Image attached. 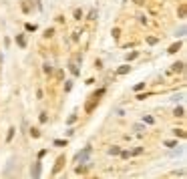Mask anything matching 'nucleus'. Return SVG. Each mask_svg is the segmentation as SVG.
<instances>
[{
  "label": "nucleus",
  "mask_w": 187,
  "mask_h": 179,
  "mask_svg": "<svg viewBox=\"0 0 187 179\" xmlns=\"http://www.w3.org/2000/svg\"><path fill=\"white\" fill-rule=\"evenodd\" d=\"M89 155H91V147H87L83 153H79V155H77V161H79V163H85V161L89 159Z\"/></svg>",
  "instance_id": "f257e3e1"
},
{
  "label": "nucleus",
  "mask_w": 187,
  "mask_h": 179,
  "mask_svg": "<svg viewBox=\"0 0 187 179\" xmlns=\"http://www.w3.org/2000/svg\"><path fill=\"white\" fill-rule=\"evenodd\" d=\"M127 71H129V66H127V65H125V66H121V68H119V73H121V74H125Z\"/></svg>",
  "instance_id": "f03ea898"
},
{
  "label": "nucleus",
  "mask_w": 187,
  "mask_h": 179,
  "mask_svg": "<svg viewBox=\"0 0 187 179\" xmlns=\"http://www.w3.org/2000/svg\"><path fill=\"white\" fill-rule=\"evenodd\" d=\"M109 153H111V155H119V147H113Z\"/></svg>",
  "instance_id": "7ed1b4c3"
},
{
  "label": "nucleus",
  "mask_w": 187,
  "mask_h": 179,
  "mask_svg": "<svg viewBox=\"0 0 187 179\" xmlns=\"http://www.w3.org/2000/svg\"><path fill=\"white\" fill-rule=\"evenodd\" d=\"M177 48H179V42H177V44H173V47L169 48V53H175V50H177Z\"/></svg>",
  "instance_id": "20e7f679"
}]
</instances>
